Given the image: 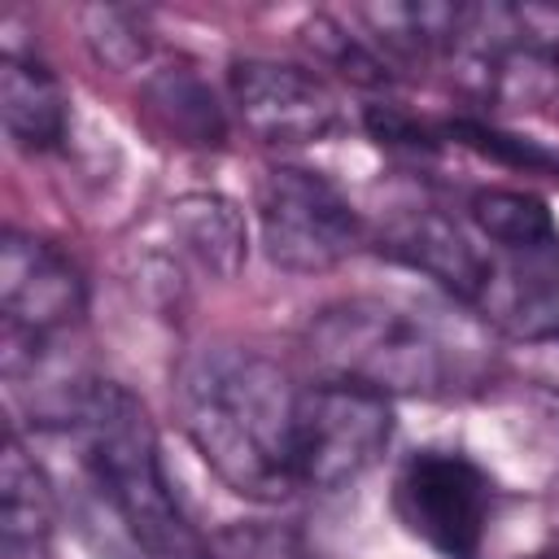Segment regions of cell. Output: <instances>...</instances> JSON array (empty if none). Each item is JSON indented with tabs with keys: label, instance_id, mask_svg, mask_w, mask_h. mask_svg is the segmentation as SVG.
I'll return each instance as SVG.
<instances>
[{
	"label": "cell",
	"instance_id": "d6986e66",
	"mask_svg": "<svg viewBox=\"0 0 559 559\" xmlns=\"http://www.w3.org/2000/svg\"><path fill=\"white\" fill-rule=\"evenodd\" d=\"M306 44H310L323 61H332L345 79H354L358 87H389V83H393V66L367 44L362 31H354V22L345 26V22L328 17V13H314V17L306 22Z\"/></svg>",
	"mask_w": 559,
	"mask_h": 559
},
{
	"label": "cell",
	"instance_id": "44dd1931",
	"mask_svg": "<svg viewBox=\"0 0 559 559\" xmlns=\"http://www.w3.org/2000/svg\"><path fill=\"white\" fill-rule=\"evenodd\" d=\"M533 559H559V533H555V537H550V546H542Z\"/></svg>",
	"mask_w": 559,
	"mask_h": 559
},
{
	"label": "cell",
	"instance_id": "7c38bea8",
	"mask_svg": "<svg viewBox=\"0 0 559 559\" xmlns=\"http://www.w3.org/2000/svg\"><path fill=\"white\" fill-rule=\"evenodd\" d=\"M140 114L144 122L179 148H223L231 118L227 105L218 100V92L210 87V79L188 66V61H170L157 66L140 79Z\"/></svg>",
	"mask_w": 559,
	"mask_h": 559
},
{
	"label": "cell",
	"instance_id": "9a60e30c",
	"mask_svg": "<svg viewBox=\"0 0 559 559\" xmlns=\"http://www.w3.org/2000/svg\"><path fill=\"white\" fill-rule=\"evenodd\" d=\"M349 22L367 35V44L389 61H428V57H454L467 4H432V0H397V4H367L354 9Z\"/></svg>",
	"mask_w": 559,
	"mask_h": 559
},
{
	"label": "cell",
	"instance_id": "7402d4cb",
	"mask_svg": "<svg viewBox=\"0 0 559 559\" xmlns=\"http://www.w3.org/2000/svg\"><path fill=\"white\" fill-rule=\"evenodd\" d=\"M555 87H559V79H555Z\"/></svg>",
	"mask_w": 559,
	"mask_h": 559
},
{
	"label": "cell",
	"instance_id": "3957f363",
	"mask_svg": "<svg viewBox=\"0 0 559 559\" xmlns=\"http://www.w3.org/2000/svg\"><path fill=\"white\" fill-rule=\"evenodd\" d=\"M306 349L323 376L397 397H445L463 380L459 349L419 314L380 297L323 306L306 328Z\"/></svg>",
	"mask_w": 559,
	"mask_h": 559
},
{
	"label": "cell",
	"instance_id": "e0dca14e",
	"mask_svg": "<svg viewBox=\"0 0 559 559\" xmlns=\"http://www.w3.org/2000/svg\"><path fill=\"white\" fill-rule=\"evenodd\" d=\"M441 140H454L498 166H511V170H524V175H550L559 179V148H546L542 140L533 135H520V131H507L498 122H485V118H467V114H454L445 122H437Z\"/></svg>",
	"mask_w": 559,
	"mask_h": 559
},
{
	"label": "cell",
	"instance_id": "4fadbf2b",
	"mask_svg": "<svg viewBox=\"0 0 559 559\" xmlns=\"http://www.w3.org/2000/svg\"><path fill=\"white\" fill-rule=\"evenodd\" d=\"M57 533V493L22 432L9 428L0 459V542L4 559H48Z\"/></svg>",
	"mask_w": 559,
	"mask_h": 559
},
{
	"label": "cell",
	"instance_id": "ffe728a7",
	"mask_svg": "<svg viewBox=\"0 0 559 559\" xmlns=\"http://www.w3.org/2000/svg\"><path fill=\"white\" fill-rule=\"evenodd\" d=\"M205 559H314L293 528L275 524H231L210 537Z\"/></svg>",
	"mask_w": 559,
	"mask_h": 559
},
{
	"label": "cell",
	"instance_id": "8992f818",
	"mask_svg": "<svg viewBox=\"0 0 559 559\" xmlns=\"http://www.w3.org/2000/svg\"><path fill=\"white\" fill-rule=\"evenodd\" d=\"M367 227L354 201L310 166H271L258 183V245L288 275H323L341 266Z\"/></svg>",
	"mask_w": 559,
	"mask_h": 559
},
{
	"label": "cell",
	"instance_id": "277c9868",
	"mask_svg": "<svg viewBox=\"0 0 559 559\" xmlns=\"http://www.w3.org/2000/svg\"><path fill=\"white\" fill-rule=\"evenodd\" d=\"M393 441V402L376 389L349 380L301 384L297 437H293V476L297 489L336 493L362 480Z\"/></svg>",
	"mask_w": 559,
	"mask_h": 559
},
{
	"label": "cell",
	"instance_id": "7a4b0ae2",
	"mask_svg": "<svg viewBox=\"0 0 559 559\" xmlns=\"http://www.w3.org/2000/svg\"><path fill=\"white\" fill-rule=\"evenodd\" d=\"M70 432L79 437V459L92 489L135 550L148 559H205L210 542L183 515L162 459L157 424L127 384L92 376Z\"/></svg>",
	"mask_w": 559,
	"mask_h": 559
},
{
	"label": "cell",
	"instance_id": "6da1fadb",
	"mask_svg": "<svg viewBox=\"0 0 559 559\" xmlns=\"http://www.w3.org/2000/svg\"><path fill=\"white\" fill-rule=\"evenodd\" d=\"M297 402L301 384H293L275 358L245 345L192 349L175 376V406L188 445L249 502H280L297 489Z\"/></svg>",
	"mask_w": 559,
	"mask_h": 559
},
{
	"label": "cell",
	"instance_id": "8fae6325",
	"mask_svg": "<svg viewBox=\"0 0 559 559\" xmlns=\"http://www.w3.org/2000/svg\"><path fill=\"white\" fill-rule=\"evenodd\" d=\"M0 118H4V135L39 157V153H57L70 140V92L57 79V70L48 61H39L35 52L22 48H4L0 57Z\"/></svg>",
	"mask_w": 559,
	"mask_h": 559
},
{
	"label": "cell",
	"instance_id": "52a82bcc",
	"mask_svg": "<svg viewBox=\"0 0 559 559\" xmlns=\"http://www.w3.org/2000/svg\"><path fill=\"white\" fill-rule=\"evenodd\" d=\"M87 314V275L52 240L9 227L0 240V319H4V376L44 358Z\"/></svg>",
	"mask_w": 559,
	"mask_h": 559
},
{
	"label": "cell",
	"instance_id": "5b68a950",
	"mask_svg": "<svg viewBox=\"0 0 559 559\" xmlns=\"http://www.w3.org/2000/svg\"><path fill=\"white\" fill-rule=\"evenodd\" d=\"M498 485L463 450H411L393 476V515L441 559H480L493 524Z\"/></svg>",
	"mask_w": 559,
	"mask_h": 559
},
{
	"label": "cell",
	"instance_id": "30bf717a",
	"mask_svg": "<svg viewBox=\"0 0 559 559\" xmlns=\"http://www.w3.org/2000/svg\"><path fill=\"white\" fill-rule=\"evenodd\" d=\"M472 314L511 341H528V345L559 341V262L493 253L489 280Z\"/></svg>",
	"mask_w": 559,
	"mask_h": 559
},
{
	"label": "cell",
	"instance_id": "9c48e42d",
	"mask_svg": "<svg viewBox=\"0 0 559 559\" xmlns=\"http://www.w3.org/2000/svg\"><path fill=\"white\" fill-rule=\"evenodd\" d=\"M380 249L467 310L476 306L489 280V266H493V253L476 245V236L459 218L428 210V205L397 210L380 231Z\"/></svg>",
	"mask_w": 559,
	"mask_h": 559
},
{
	"label": "cell",
	"instance_id": "ba28073f",
	"mask_svg": "<svg viewBox=\"0 0 559 559\" xmlns=\"http://www.w3.org/2000/svg\"><path fill=\"white\" fill-rule=\"evenodd\" d=\"M227 100L236 122L271 148H306L345 131V105L336 87L297 61L236 57L227 66Z\"/></svg>",
	"mask_w": 559,
	"mask_h": 559
},
{
	"label": "cell",
	"instance_id": "2e32d148",
	"mask_svg": "<svg viewBox=\"0 0 559 559\" xmlns=\"http://www.w3.org/2000/svg\"><path fill=\"white\" fill-rule=\"evenodd\" d=\"M467 227L489 245V253L559 262V218L528 188H476L467 197Z\"/></svg>",
	"mask_w": 559,
	"mask_h": 559
},
{
	"label": "cell",
	"instance_id": "ac0fdd59",
	"mask_svg": "<svg viewBox=\"0 0 559 559\" xmlns=\"http://www.w3.org/2000/svg\"><path fill=\"white\" fill-rule=\"evenodd\" d=\"M79 22H83V39L92 57L109 70H135L153 57V26H148V13L140 9L92 4L79 13Z\"/></svg>",
	"mask_w": 559,
	"mask_h": 559
},
{
	"label": "cell",
	"instance_id": "5bb4252c",
	"mask_svg": "<svg viewBox=\"0 0 559 559\" xmlns=\"http://www.w3.org/2000/svg\"><path fill=\"white\" fill-rule=\"evenodd\" d=\"M170 245L214 280H236L249 258V218L223 192H183L166 205Z\"/></svg>",
	"mask_w": 559,
	"mask_h": 559
}]
</instances>
